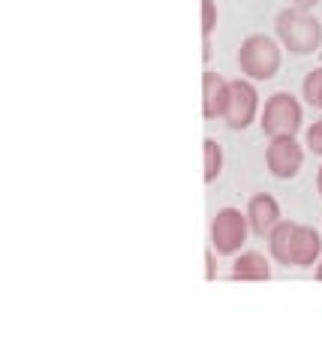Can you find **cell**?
<instances>
[{
	"instance_id": "18",
	"label": "cell",
	"mask_w": 322,
	"mask_h": 361,
	"mask_svg": "<svg viewBox=\"0 0 322 361\" xmlns=\"http://www.w3.org/2000/svg\"><path fill=\"white\" fill-rule=\"evenodd\" d=\"M316 190H319V196H322V169H319V175H316Z\"/></svg>"
},
{
	"instance_id": "16",
	"label": "cell",
	"mask_w": 322,
	"mask_h": 361,
	"mask_svg": "<svg viewBox=\"0 0 322 361\" xmlns=\"http://www.w3.org/2000/svg\"><path fill=\"white\" fill-rule=\"evenodd\" d=\"M205 265H208V268H205V277L214 280V277H217V268H214V247H211V250L205 253Z\"/></svg>"
},
{
	"instance_id": "1",
	"label": "cell",
	"mask_w": 322,
	"mask_h": 361,
	"mask_svg": "<svg viewBox=\"0 0 322 361\" xmlns=\"http://www.w3.org/2000/svg\"><path fill=\"white\" fill-rule=\"evenodd\" d=\"M277 37L292 54H314L322 42V25L314 13L292 6L277 16Z\"/></svg>"
},
{
	"instance_id": "3",
	"label": "cell",
	"mask_w": 322,
	"mask_h": 361,
	"mask_svg": "<svg viewBox=\"0 0 322 361\" xmlns=\"http://www.w3.org/2000/svg\"><path fill=\"white\" fill-rule=\"evenodd\" d=\"M262 133L265 135H295L298 127H302V103L286 94V90H280V94L268 97V103H265L262 109Z\"/></svg>"
},
{
	"instance_id": "6",
	"label": "cell",
	"mask_w": 322,
	"mask_h": 361,
	"mask_svg": "<svg viewBox=\"0 0 322 361\" xmlns=\"http://www.w3.org/2000/svg\"><path fill=\"white\" fill-rule=\"evenodd\" d=\"M304 163V151L302 145L295 142V135H274L268 151H265V166L274 178L290 180L298 175V169Z\"/></svg>"
},
{
	"instance_id": "14",
	"label": "cell",
	"mask_w": 322,
	"mask_h": 361,
	"mask_svg": "<svg viewBox=\"0 0 322 361\" xmlns=\"http://www.w3.org/2000/svg\"><path fill=\"white\" fill-rule=\"evenodd\" d=\"M217 27V6L214 0H202V37H211Z\"/></svg>"
},
{
	"instance_id": "9",
	"label": "cell",
	"mask_w": 322,
	"mask_h": 361,
	"mask_svg": "<svg viewBox=\"0 0 322 361\" xmlns=\"http://www.w3.org/2000/svg\"><path fill=\"white\" fill-rule=\"evenodd\" d=\"M247 223L250 229L256 235H268L277 223H280V205H277V199L268 196V193H256L250 202H247Z\"/></svg>"
},
{
	"instance_id": "5",
	"label": "cell",
	"mask_w": 322,
	"mask_h": 361,
	"mask_svg": "<svg viewBox=\"0 0 322 361\" xmlns=\"http://www.w3.org/2000/svg\"><path fill=\"white\" fill-rule=\"evenodd\" d=\"M259 111V94L256 87L244 78H235L229 82V106H226V115L223 121L229 123V130H247L253 118Z\"/></svg>"
},
{
	"instance_id": "10",
	"label": "cell",
	"mask_w": 322,
	"mask_h": 361,
	"mask_svg": "<svg viewBox=\"0 0 322 361\" xmlns=\"http://www.w3.org/2000/svg\"><path fill=\"white\" fill-rule=\"evenodd\" d=\"M268 277H271V265L256 250L241 253L235 265H232V280H268Z\"/></svg>"
},
{
	"instance_id": "11",
	"label": "cell",
	"mask_w": 322,
	"mask_h": 361,
	"mask_svg": "<svg viewBox=\"0 0 322 361\" xmlns=\"http://www.w3.org/2000/svg\"><path fill=\"white\" fill-rule=\"evenodd\" d=\"M292 229H295V223L280 220V223H277L274 229L268 232V250H271V256H274L280 265H286V259H290V238H292Z\"/></svg>"
},
{
	"instance_id": "13",
	"label": "cell",
	"mask_w": 322,
	"mask_h": 361,
	"mask_svg": "<svg viewBox=\"0 0 322 361\" xmlns=\"http://www.w3.org/2000/svg\"><path fill=\"white\" fill-rule=\"evenodd\" d=\"M302 94H304V99L314 109H322V66L319 70H310L307 75H304V85H302Z\"/></svg>"
},
{
	"instance_id": "7",
	"label": "cell",
	"mask_w": 322,
	"mask_h": 361,
	"mask_svg": "<svg viewBox=\"0 0 322 361\" xmlns=\"http://www.w3.org/2000/svg\"><path fill=\"white\" fill-rule=\"evenodd\" d=\"M319 250H322V238L314 226H302L295 223L292 229V238H290V259L286 265H295V268H307L314 265L319 259Z\"/></svg>"
},
{
	"instance_id": "12",
	"label": "cell",
	"mask_w": 322,
	"mask_h": 361,
	"mask_svg": "<svg viewBox=\"0 0 322 361\" xmlns=\"http://www.w3.org/2000/svg\"><path fill=\"white\" fill-rule=\"evenodd\" d=\"M220 172H223V151L214 139H205V180H217Z\"/></svg>"
},
{
	"instance_id": "4",
	"label": "cell",
	"mask_w": 322,
	"mask_h": 361,
	"mask_svg": "<svg viewBox=\"0 0 322 361\" xmlns=\"http://www.w3.org/2000/svg\"><path fill=\"white\" fill-rule=\"evenodd\" d=\"M247 232H250L247 214H241L238 208H223V211H217L214 220H211V247L223 256H232L244 247Z\"/></svg>"
},
{
	"instance_id": "8",
	"label": "cell",
	"mask_w": 322,
	"mask_h": 361,
	"mask_svg": "<svg viewBox=\"0 0 322 361\" xmlns=\"http://www.w3.org/2000/svg\"><path fill=\"white\" fill-rule=\"evenodd\" d=\"M229 106V82L214 70L202 73V115L208 121L223 118Z\"/></svg>"
},
{
	"instance_id": "19",
	"label": "cell",
	"mask_w": 322,
	"mask_h": 361,
	"mask_svg": "<svg viewBox=\"0 0 322 361\" xmlns=\"http://www.w3.org/2000/svg\"><path fill=\"white\" fill-rule=\"evenodd\" d=\"M316 280H322V262H319V268H316Z\"/></svg>"
},
{
	"instance_id": "2",
	"label": "cell",
	"mask_w": 322,
	"mask_h": 361,
	"mask_svg": "<svg viewBox=\"0 0 322 361\" xmlns=\"http://www.w3.org/2000/svg\"><path fill=\"white\" fill-rule=\"evenodd\" d=\"M238 66L247 78H259V82H268L280 70V45L265 33H253L241 42L238 49Z\"/></svg>"
},
{
	"instance_id": "15",
	"label": "cell",
	"mask_w": 322,
	"mask_h": 361,
	"mask_svg": "<svg viewBox=\"0 0 322 361\" xmlns=\"http://www.w3.org/2000/svg\"><path fill=\"white\" fill-rule=\"evenodd\" d=\"M304 139H307V148L322 157V118L310 123L307 133H304Z\"/></svg>"
},
{
	"instance_id": "17",
	"label": "cell",
	"mask_w": 322,
	"mask_h": 361,
	"mask_svg": "<svg viewBox=\"0 0 322 361\" xmlns=\"http://www.w3.org/2000/svg\"><path fill=\"white\" fill-rule=\"evenodd\" d=\"M319 4V0H292V6L295 9H304V13H310V9H314Z\"/></svg>"
}]
</instances>
